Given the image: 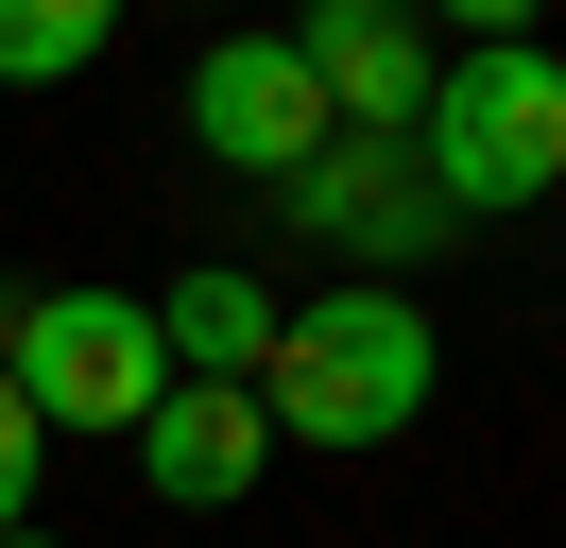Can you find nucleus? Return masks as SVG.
<instances>
[{"label":"nucleus","mask_w":566,"mask_h":548,"mask_svg":"<svg viewBox=\"0 0 566 548\" xmlns=\"http://www.w3.org/2000/svg\"><path fill=\"white\" fill-rule=\"evenodd\" d=\"M429 377H447L429 308H412V292H378V274H326L310 308H275L258 411H275V445H395V429L429 411Z\"/></svg>","instance_id":"f257e3e1"},{"label":"nucleus","mask_w":566,"mask_h":548,"mask_svg":"<svg viewBox=\"0 0 566 548\" xmlns=\"http://www.w3.org/2000/svg\"><path fill=\"white\" fill-rule=\"evenodd\" d=\"M412 155H429V189H447L463 223H481V205H549V189H566V52H549V34H515V52H447Z\"/></svg>","instance_id":"f03ea898"},{"label":"nucleus","mask_w":566,"mask_h":548,"mask_svg":"<svg viewBox=\"0 0 566 548\" xmlns=\"http://www.w3.org/2000/svg\"><path fill=\"white\" fill-rule=\"evenodd\" d=\"M0 377H18V411L35 429H86V445H138L155 394H172V342H155V292H35L18 308V342H0Z\"/></svg>","instance_id":"7ed1b4c3"},{"label":"nucleus","mask_w":566,"mask_h":548,"mask_svg":"<svg viewBox=\"0 0 566 548\" xmlns=\"http://www.w3.org/2000/svg\"><path fill=\"white\" fill-rule=\"evenodd\" d=\"M275 205H292V240H326V257H360L378 292H395V274H412L429 240L463 223V205L429 189V155H412V137H326V155L292 171Z\"/></svg>","instance_id":"20e7f679"},{"label":"nucleus","mask_w":566,"mask_h":548,"mask_svg":"<svg viewBox=\"0 0 566 548\" xmlns=\"http://www.w3.org/2000/svg\"><path fill=\"white\" fill-rule=\"evenodd\" d=\"M189 137H207L223 171H258V189H292L344 120H326V86H310L292 34H241V18H223L207 52H189Z\"/></svg>","instance_id":"39448f33"},{"label":"nucleus","mask_w":566,"mask_h":548,"mask_svg":"<svg viewBox=\"0 0 566 548\" xmlns=\"http://www.w3.org/2000/svg\"><path fill=\"white\" fill-rule=\"evenodd\" d=\"M292 52H310V86H326V120H344V137H412L429 86H447V52H429L412 0H310Z\"/></svg>","instance_id":"423d86ee"},{"label":"nucleus","mask_w":566,"mask_h":548,"mask_svg":"<svg viewBox=\"0 0 566 548\" xmlns=\"http://www.w3.org/2000/svg\"><path fill=\"white\" fill-rule=\"evenodd\" d=\"M138 479L172 514H241L258 479H275V411H258V377H172L138 429Z\"/></svg>","instance_id":"0eeeda50"},{"label":"nucleus","mask_w":566,"mask_h":548,"mask_svg":"<svg viewBox=\"0 0 566 548\" xmlns=\"http://www.w3.org/2000/svg\"><path fill=\"white\" fill-rule=\"evenodd\" d=\"M155 342H172V377H258L275 360V292H258L241 257H207V274L155 292Z\"/></svg>","instance_id":"6e6552de"},{"label":"nucleus","mask_w":566,"mask_h":548,"mask_svg":"<svg viewBox=\"0 0 566 548\" xmlns=\"http://www.w3.org/2000/svg\"><path fill=\"white\" fill-rule=\"evenodd\" d=\"M120 0H0V86H70V68H104Z\"/></svg>","instance_id":"1a4fd4ad"},{"label":"nucleus","mask_w":566,"mask_h":548,"mask_svg":"<svg viewBox=\"0 0 566 548\" xmlns=\"http://www.w3.org/2000/svg\"><path fill=\"white\" fill-rule=\"evenodd\" d=\"M35 445H52V429H35V411H18V377H0V531L35 514Z\"/></svg>","instance_id":"9d476101"},{"label":"nucleus","mask_w":566,"mask_h":548,"mask_svg":"<svg viewBox=\"0 0 566 548\" xmlns=\"http://www.w3.org/2000/svg\"><path fill=\"white\" fill-rule=\"evenodd\" d=\"M412 18H429V34H463V52H515L532 0H412Z\"/></svg>","instance_id":"9b49d317"},{"label":"nucleus","mask_w":566,"mask_h":548,"mask_svg":"<svg viewBox=\"0 0 566 548\" xmlns=\"http://www.w3.org/2000/svg\"><path fill=\"white\" fill-rule=\"evenodd\" d=\"M0 548H35V531H0Z\"/></svg>","instance_id":"f8f14e48"}]
</instances>
